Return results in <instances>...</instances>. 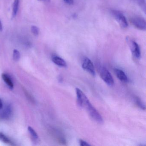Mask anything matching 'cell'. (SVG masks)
<instances>
[{
    "label": "cell",
    "instance_id": "6da1fadb",
    "mask_svg": "<svg viewBox=\"0 0 146 146\" xmlns=\"http://www.w3.org/2000/svg\"><path fill=\"white\" fill-rule=\"evenodd\" d=\"M77 102L81 107L84 108L92 119L99 123H103V118L99 112L92 106L85 94L79 89L76 88Z\"/></svg>",
    "mask_w": 146,
    "mask_h": 146
},
{
    "label": "cell",
    "instance_id": "7a4b0ae2",
    "mask_svg": "<svg viewBox=\"0 0 146 146\" xmlns=\"http://www.w3.org/2000/svg\"><path fill=\"white\" fill-rule=\"evenodd\" d=\"M100 76L104 82L108 85L112 86L114 84V80L111 73L104 66H101L99 70Z\"/></svg>",
    "mask_w": 146,
    "mask_h": 146
},
{
    "label": "cell",
    "instance_id": "3957f363",
    "mask_svg": "<svg viewBox=\"0 0 146 146\" xmlns=\"http://www.w3.org/2000/svg\"><path fill=\"white\" fill-rule=\"evenodd\" d=\"M126 40L133 56L137 58H140L141 57V51L138 44L130 38H127Z\"/></svg>",
    "mask_w": 146,
    "mask_h": 146
},
{
    "label": "cell",
    "instance_id": "277c9868",
    "mask_svg": "<svg viewBox=\"0 0 146 146\" xmlns=\"http://www.w3.org/2000/svg\"><path fill=\"white\" fill-rule=\"evenodd\" d=\"M111 14L122 28H126L128 27V23L126 18L121 12L118 11H112Z\"/></svg>",
    "mask_w": 146,
    "mask_h": 146
},
{
    "label": "cell",
    "instance_id": "5b68a950",
    "mask_svg": "<svg viewBox=\"0 0 146 146\" xmlns=\"http://www.w3.org/2000/svg\"><path fill=\"white\" fill-rule=\"evenodd\" d=\"M82 67L84 70L88 72L92 76H94L95 75V71L94 64L88 58H85L84 59L82 64Z\"/></svg>",
    "mask_w": 146,
    "mask_h": 146
},
{
    "label": "cell",
    "instance_id": "8992f818",
    "mask_svg": "<svg viewBox=\"0 0 146 146\" xmlns=\"http://www.w3.org/2000/svg\"><path fill=\"white\" fill-rule=\"evenodd\" d=\"M131 23L137 29L145 31L146 29L145 20L141 17H135L132 19Z\"/></svg>",
    "mask_w": 146,
    "mask_h": 146
},
{
    "label": "cell",
    "instance_id": "52a82bcc",
    "mask_svg": "<svg viewBox=\"0 0 146 146\" xmlns=\"http://www.w3.org/2000/svg\"><path fill=\"white\" fill-rule=\"evenodd\" d=\"M114 70L117 77L121 82H128V77L122 70L119 69H115Z\"/></svg>",
    "mask_w": 146,
    "mask_h": 146
},
{
    "label": "cell",
    "instance_id": "ba28073f",
    "mask_svg": "<svg viewBox=\"0 0 146 146\" xmlns=\"http://www.w3.org/2000/svg\"><path fill=\"white\" fill-rule=\"evenodd\" d=\"M52 61L55 64L60 67H66L67 66V64L66 61L62 58L58 56H53L52 58Z\"/></svg>",
    "mask_w": 146,
    "mask_h": 146
},
{
    "label": "cell",
    "instance_id": "9c48e42d",
    "mask_svg": "<svg viewBox=\"0 0 146 146\" xmlns=\"http://www.w3.org/2000/svg\"><path fill=\"white\" fill-rule=\"evenodd\" d=\"M2 78L4 82H5L7 85L11 89H13V82L12 80L11 79L8 75L5 73H3L2 75Z\"/></svg>",
    "mask_w": 146,
    "mask_h": 146
},
{
    "label": "cell",
    "instance_id": "30bf717a",
    "mask_svg": "<svg viewBox=\"0 0 146 146\" xmlns=\"http://www.w3.org/2000/svg\"><path fill=\"white\" fill-rule=\"evenodd\" d=\"M19 0H14L13 5V17L15 18L17 16L19 7Z\"/></svg>",
    "mask_w": 146,
    "mask_h": 146
},
{
    "label": "cell",
    "instance_id": "8fae6325",
    "mask_svg": "<svg viewBox=\"0 0 146 146\" xmlns=\"http://www.w3.org/2000/svg\"><path fill=\"white\" fill-rule=\"evenodd\" d=\"M0 140L5 143L11 144V145H14L13 142L2 133H0Z\"/></svg>",
    "mask_w": 146,
    "mask_h": 146
},
{
    "label": "cell",
    "instance_id": "7c38bea8",
    "mask_svg": "<svg viewBox=\"0 0 146 146\" xmlns=\"http://www.w3.org/2000/svg\"><path fill=\"white\" fill-rule=\"evenodd\" d=\"M28 130L30 134L31 135V136L34 139L37 140L38 138V136L37 135V133L32 128V127L29 126L28 127Z\"/></svg>",
    "mask_w": 146,
    "mask_h": 146
},
{
    "label": "cell",
    "instance_id": "4fadbf2b",
    "mask_svg": "<svg viewBox=\"0 0 146 146\" xmlns=\"http://www.w3.org/2000/svg\"><path fill=\"white\" fill-rule=\"evenodd\" d=\"M20 58V54L19 51L14 49L13 52V59L14 61H18Z\"/></svg>",
    "mask_w": 146,
    "mask_h": 146
},
{
    "label": "cell",
    "instance_id": "5bb4252c",
    "mask_svg": "<svg viewBox=\"0 0 146 146\" xmlns=\"http://www.w3.org/2000/svg\"><path fill=\"white\" fill-rule=\"evenodd\" d=\"M31 31L34 35L38 36L39 35V29L36 26H32L31 28Z\"/></svg>",
    "mask_w": 146,
    "mask_h": 146
},
{
    "label": "cell",
    "instance_id": "9a60e30c",
    "mask_svg": "<svg viewBox=\"0 0 146 146\" xmlns=\"http://www.w3.org/2000/svg\"><path fill=\"white\" fill-rule=\"evenodd\" d=\"M136 102L137 106H138L139 107L141 108V109H145V105L143 104V103H142V102L141 101L140 99H138V98H136Z\"/></svg>",
    "mask_w": 146,
    "mask_h": 146
},
{
    "label": "cell",
    "instance_id": "2e32d148",
    "mask_svg": "<svg viewBox=\"0 0 146 146\" xmlns=\"http://www.w3.org/2000/svg\"><path fill=\"white\" fill-rule=\"evenodd\" d=\"M79 143L80 145L82 146H90V144L82 140H79Z\"/></svg>",
    "mask_w": 146,
    "mask_h": 146
},
{
    "label": "cell",
    "instance_id": "e0dca14e",
    "mask_svg": "<svg viewBox=\"0 0 146 146\" xmlns=\"http://www.w3.org/2000/svg\"><path fill=\"white\" fill-rule=\"evenodd\" d=\"M64 1L66 3L69 5H72L73 3V0H64Z\"/></svg>",
    "mask_w": 146,
    "mask_h": 146
},
{
    "label": "cell",
    "instance_id": "ac0fdd59",
    "mask_svg": "<svg viewBox=\"0 0 146 146\" xmlns=\"http://www.w3.org/2000/svg\"><path fill=\"white\" fill-rule=\"evenodd\" d=\"M3 107V104L1 99H0V110L2 109Z\"/></svg>",
    "mask_w": 146,
    "mask_h": 146
},
{
    "label": "cell",
    "instance_id": "d6986e66",
    "mask_svg": "<svg viewBox=\"0 0 146 146\" xmlns=\"http://www.w3.org/2000/svg\"><path fill=\"white\" fill-rule=\"evenodd\" d=\"M2 30H3V26H2V24L1 23V21L0 20V31H2Z\"/></svg>",
    "mask_w": 146,
    "mask_h": 146
},
{
    "label": "cell",
    "instance_id": "ffe728a7",
    "mask_svg": "<svg viewBox=\"0 0 146 146\" xmlns=\"http://www.w3.org/2000/svg\"><path fill=\"white\" fill-rule=\"evenodd\" d=\"M39 1H42V2H46V3H48L50 2L51 0H38Z\"/></svg>",
    "mask_w": 146,
    "mask_h": 146
}]
</instances>
